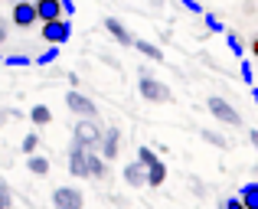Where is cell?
Wrapping results in <instances>:
<instances>
[{"label":"cell","instance_id":"44dd1931","mask_svg":"<svg viewBox=\"0 0 258 209\" xmlns=\"http://www.w3.org/2000/svg\"><path fill=\"white\" fill-rule=\"evenodd\" d=\"M226 43H229V49H232L235 56H242V52H245V46H242V39L235 36V33H226Z\"/></svg>","mask_w":258,"mask_h":209},{"label":"cell","instance_id":"4dcf8cb0","mask_svg":"<svg viewBox=\"0 0 258 209\" xmlns=\"http://www.w3.org/2000/svg\"><path fill=\"white\" fill-rule=\"evenodd\" d=\"M248 141H252V147L258 151V131H248Z\"/></svg>","mask_w":258,"mask_h":209},{"label":"cell","instance_id":"ba28073f","mask_svg":"<svg viewBox=\"0 0 258 209\" xmlns=\"http://www.w3.org/2000/svg\"><path fill=\"white\" fill-rule=\"evenodd\" d=\"M69 173L72 177H92V173H88V151L82 144H72L69 147Z\"/></svg>","mask_w":258,"mask_h":209},{"label":"cell","instance_id":"d590c367","mask_svg":"<svg viewBox=\"0 0 258 209\" xmlns=\"http://www.w3.org/2000/svg\"><path fill=\"white\" fill-rule=\"evenodd\" d=\"M0 209H7V206H4V203H0Z\"/></svg>","mask_w":258,"mask_h":209},{"label":"cell","instance_id":"5bb4252c","mask_svg":"<svg viewBox=\"0 0 258 209\" xmlns=\"http://www.w3.org/2000/svg\"><path fill=\"white\" fill-rule=\"evenodd\" d=\"M242 203H245V209H258V183H245L239 190Z\"/></svg>","mask_w":258,"mask_h":209},{"label":"cell","instance_id":"f546056e","mask_svg":"<svg viewBox=\"0 0 258 209\" xmlns=\"http://www.w3.org/2000/svg\"><path fill=\"white\" fill-rule=\"evenodd\" d=\"M183 7H186V10H193V13H200V4H196V0H183Z\"/></svg>","mask_w":258,"mask_h":209},{"label":"cell","instance_id":"f1b7e54d","mask_svg":"<svg viewBox=\"0 0 258 209\" xmlns=\"http://www.w3.org/2000/svg\"><path fill=\"white\" fill-rule=\"evenodd\" d=\"M62 13H66V17H69V13H76V4H72V0H62Z\"/></svg>","mask_w":258,"mask_h":209},{"label":"cell","instance_id":"3957f363","mask_svg":"<svg viewBox=\"0 0 258 209\" xmlns=\"http://www.w3.org/2000/svg\"><path fill=\"white\" fill-rule=\"evenodd\" d=\"M43 39L49 46H66L72 39V23L66 17H59V20H52V23H43Z\"/></svg>","mask_w":258,"mask_h":209},{"label":"cell","instance_id":"52a82bcc","mask_svg":"<svg viewBox=\"0 0 258 209\" xmlns=\"http://www.w3.org/2000/svg\"><path fill=\"white\" fill-rule=\"evenodd\" d=\"M52 209H82V193L79 186H59L52 193Z\"/></svg>","mask_w":258,"mask_h":209},{"label":"cell","instance_id":"4fadbf2b","mask_svg":"<svg viewBox=\"0 0 258 209\" xmlns=\"http://www.w3.org/2000/svg\"><path fill=\"white\" fill-rule=\"evenodd\" d=\"M26 167H30V173H36V177H46V173H49V157L30 154V157H26Z\"/></svg>","mask_w":258,"mask_h":209},{"label":"cell","instance_id":"484cf974","mask_svg":"<svg viewBox=\"0 0 258 209\" xmlns=\"http://www.w3.org/2000/svg\"><path fill=\"white\" fill-rule=\"evenodd\" d=\"M4 62H7V65H13V69H20V65H30V56H7Z\"/></svg>","mask_w":258,"mask_h":209},{"label":"cell","instance_id":"e0dca14e","mask_svg":"<svg viewBox=\"0 0 258 209\" xmlns=\"http://www.w3.org/2000/svg\"><path fill=\"white\" fill-rule=\"evenodd\" d=\"M30 121H33L36 127H43V124H49V121H52V111H49L46 105H33V111H30Z\"/></svg>","mask_w":258,"mask_h":209},{"label":"cell","instance_id":"7402d4cb","mask_svg":"<svg viewBox=\"0 0 258 209\" xmlns=\"http://www.w3.org/2000/svg\"><path fill=\"white\" fill-rule=\"evenodd\" d=\"M203 141H209V144H216V147H229V141L216 131H203Z\"/></svg>","mask_w":258,"mask_h":209},{"label":"cell","instance_id":"30bf717a","mask_svg":"<svg viewBox=\"0 0 258 209\" xmlns=\"http://www.w3.org/2000/svg\"><path fill=\"white\" fill-rule=\"evenodd\" d=\"M124 183H131V186H147V167L141 164V160H134V164L124 167Z\"/></svg>","mask_w":258,"mask_h":209},{"label":"cell","instance_id":"8d00e7d4","mask_svg":"<svg viewBox=\"0 0 258 209\" xmlns=\"http://www.w3.org/2000/svg\"><path fill=\"white\" fill-rule=\"evenodd\" d=\"M82 209H85V206H82Z\"/></svg>","mask_w":258,"mask_h":209},{"label":"cell","instance_id":"ac0fdd59","mask_svg":"<svg viewBox=\"0 0 258 209\" xmlns=\"http://www.w3.org/2000/svg\"><path fill=\"white\" fill-rule=\"evenodd\" d=\"M88 173H92L95 180H101V177H105V157H98V154H92V151H88Z\"/></svg>","mask_w":258,"mask_h":209},{"label":"cell","instance_id":"9c48e42d","mask_svg":"<svg viewBox=\"0 0 258 209\" xmlns=\"http://www.w3.org/2000/svg\"><path fill=\"white\" fill-rule=\"evenodd\" d=\"M39 13V23H52V20L62 17V0H33Z\"/></svg>","mask_w":258,"mask_h":209},{"label":"cell","instance_id":"8fae6325","mask_svg":"<svg viewBox=\"0 0 258 209\" xmlns=\"http://www.w3.org/2000/svg\"><path fill=\"white\" fill-rule=\"evenodd\" d=\"M118 144H121V131H118V127H108L105 141H101V154H105V160L118 157Z\"/></svg>","mask_w":258,"mask_h":209},{"label":"cell","instance_id":"5b68a950","mask_svg":"<svg viewBox=\"0 0 258 209\" xmlns=\"http://www.w3.org/2000/svg\"><path fill=\"white\" fill-rule=\"evenodd\" d=\"M209 114H216V118H219L222 121V124H242V114L239 111H235V108L232 105H229L226 102V98H219V95H213V98H209Z\"/></svg>","mask_w":258,"mask_h":209},{"label":"cell","instance_id":"7c38bea8","mask_svg":"<svg viewBox=\"0 0 258 209\" xmlns=\"http://www.w3.org/2000/svg\"><path fill=\"white\" fill-rule=\"evenodd\" d=\"M105 30H108V33H111V36H114V39H118V43H121V46H134V39H131V33H127V30H124V23H121V20H118V17H108V20H105Z\"/></svg>","mask_w":258,"mask_h":209},{"label":"cell","instance_id":"9a60e30c","mask_svg":"<svg viewBox=\"0 0 258 209\" xmlns=\"http://www.w3.org/2000/svg\"><path fill=\"white\" fill-rule=\"evenodd\" d=\"M134 49H141L147 59H154V62H160L164 59V52H160V46H154V43H147V39H134Z\"/></svg>","mask_w":258,"mask_h":209},{"label":"cell","instance_id":"2e32d148","mask_svg":"<svg viewBox=\"0 0 258 209\" xmlns=\"http://www.w3.org/2000/svg\"><path fill=\"white\" fill-rule=\"evenodd\" d=\"M164 180H167V167L160 164V160L154 167H147V186H160Z\"/></svg>","mask_w":258,"mask_h":209},{"label":"cell","instance_id":"d4e9b609","mask_svg":"<svg viewBox=\"0 0 258 209\" xmlns=\"http://www.w3.org/2000/svg\"><path fill=\"white\" fill-rule=\"evenodd\" d=\"M219 209H245V203H242V196H229V199H222Z\"/></svg>","mask_w":258,"mask_h":209},{"label":"cell","instance_id":"d6a6232c","mask_svg":"<svg viewBox=\"0 0 258 209\" xmlns=\"http://www.w3.org/2000/svg\"><path fill=\"white\" fill-rule=\"evenodd\" d=\"M7 39V30H4V20H0V43Z\"/></svg>","mask_w":258,"mask_h":209},{"label":"cell","instance_id":"cb8c5ba5","mask_svg":"<svg viewBox=\"0 0 258 209\" xmlns=\"http://www.w3.org/2000/svg\"><path fill=\"white\" fill-rule=\"evenodd\" d=\"M206 26H209L213 33H226V26H222V20L216 17V13H206Z\"/></svg>","mask_w":258,"mask_h":209},{"label":"cell","instance_id":"8992f818","mask_svg":"<svg viewBox=\"0 0 258 209\" xmlns=\"http://www.w3.org/2000/svg\"><path fill=\"white\" fill-rule=\"evenodd\" d=\"M66 105H69V111H72V114H79V118H95V114H98L95 102H92V98H85L79 89H72L69 95H66Z\"/></svg>","mask_w":258,"mask_h":209},{"label":"cell","instance_id":"277c9868","mask_svg":"<svg viewBox=\"0 0 258 209\" xmlns=\"http://www.w3.org/2000/svg\"><path fill=\"white\" fill-rule=\"evenodd\" d=\"M10 17H13V26H20V30L39 23V13H36V4H33V0H17Z\"/></svg>","mask_w":258,"mask_h":209},{"label":"cell","instance_id":"83f0119b","mask_svg":"<svg viewBox=\"0 0 258 209\" xmlns=\"http://www.w3.org/2000/svg\"><path fill=\"white\" fill-rule=\"evenodd\" d=\"M242 79H245V82H252V76H255V69H252V62H242Z\"/></svg>","mask_w":258,"mask_h":209},{"label":"cell","instance_id":"603a6c76","mask_svg":"<svg viewBox=\"0 0 258 209\" xmlns=\"http://www.w3.org/2000/svg\"><path fill=\"white\" fill-rule=\"evenodd\" d=\"M56 59H59V46H49V49L39 56V65H49V62H56Z\"/></svg>","mask_w":258,"mask_h":209},{"label":"cell","instance_id":"e575fe53","mask_svg":"<svg viewBox=\"0 0 258 209\" xmlns=\"http://www.w3.org/2000/svg\"><path fill=\"white\" fill-rule=\"evenodd\" d=\"M252 98H255V105H258V89H252Z\"/></svg>","mask_w":258,"mask_h":209},{"label":"cell","instance_id":"1f68e13d","mask_svg":"<svg viewBox=\"0 0 258 209\" xmlns=\"http://www.w3.org/2000/svg\"><path fill=\"white\" fill-rule=\"evenodd\" d=\"M252 56H255V59H258V36H255V39H252Z\"/></svg>","mask_w":258,"mask_h":209},{"label":"cell","instance_id":"4316f807","mask_svg":"<svg viewBox=\"0 0 258 209\" xmlns=\"http://www.w3.org/2000/svg\"><path fill=\"white\" fill-rule=\"evenodd\" d=\"M0 203H4L7 209H10V203H13V196H10V186H7L4 180H0Z\"/></svg>","mask_w":258,"mask_h":209},{"label":"cell","instance_id":"d6986e66","mask_svg":"<svg viewBox=\"0 0 258 209\" xmlns=\"http://www.w3.org/2000/svg\"><path fill=\"white\" fill-rule=\"evenodd\" d=\"M36 147H39V134H36V131H30V134L23 137V154L30 157V154H36Z\"/></svg>","mask_w":258,"mask_h":209},{"label":"cell","instance_id":"ffe728a7","mask_svg":"<svg viewBox=\"0 0 258 209\" xmlns=\"http://www.w3.org/2000/svg\"><path fill=\"white\" fill-rule=\"evenodd\" d=\"M138 160H141L144 167H154V164H157V154H154L151 147H141V151H138Z\"/></svg>","mask_w":258,"mask_h":209},{"label":"cell","instance_id":"7a4b0ae2","mask_svg":"<svg viewBox=\"0 0 258 209\" xmlns=\"http://www.w3.org/2000/svg\"><path fill=\"white\" fill-rule=\"evenodd\" d=\"M101 141H105V131L95 124V118H82L76 124V137H72V144H82L85 151H92V147H98Z\"/></svg>","mask_w":258,"mask_h":209},{"label":"cell","instance_id":"836d02e7","mask_svg":"<svg viewBox=\"0 0 258 209\" xmlns=\"http://www.w3.org/2000/svg\"><path fill=\"white\" fill-rule=\"evenodd\" d=\"M10 114H13V111H0V124H4V121L10 118Z\"/></svg>","mask_w":258,"mask_h":209},{"label":"cell","instance_id":"6da1fadb","mask_svg":"<svg viewBox=\"0 0 258 209\" xmlns=\"http://www.w3.org/2000/svg\"><path fill=\"white\" fill-rule=\"evenodd\" d=\"M138 85H141V95H144L147 102H154V105L157 102H170V89H167L164 82H157L147 69L138 72Z\"/></svg>","mask_w":258,"mask_h":209}]
</instances>
